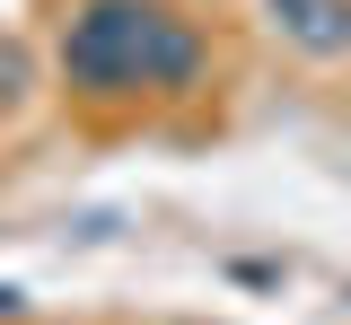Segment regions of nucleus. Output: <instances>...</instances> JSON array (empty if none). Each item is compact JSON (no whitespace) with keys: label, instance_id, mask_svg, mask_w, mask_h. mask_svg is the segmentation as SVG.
I'll return each instance as SVG.
<instances>
[{"label":"nucleus","instance_id":"f257e3e1","mask_svg":"<svg viewBox=\"0 0 351 325\" xmlns=\"http://www.w3.org/2000/svg\"><path fill=\"white\" fill-rule=\"evenodd\" d=\"M202 62H211L202 27L167 0H88L62 27V80L80 97H176L202 80Z\"/></svg>","mask_w":351,"mask_h":325},{"label":"nucleus","instance_id":"f03ea898","mask_svg":"<svg viewBox=\"0 0 351 325\" xmlns=\"http://www.w3.org/2000/svg\"><path fill=\"white\" fill-rule=\"evenodd\" d=\"M272 27L299 53L334 62V53H351V0H272Z\"/></svg>","mask_w":351,"mask_h":325},{"label":"nucleus","instance_id":"7ed1b4c3","mask_svg":"<svg viewBox=\"0 0 351 325\" xmlns=\"http://www.w3.org/2000/svg\"><path fill=\"white\" fill-rule=\"evenodd\" d=\"M0 317H18V290H0Z\"/></svg>","mask_w":351,"mask_h":325}]
</instances>
